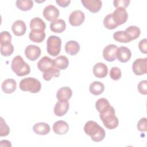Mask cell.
<instances>
[{
	"mask_svg": "<svg viewBox=\"0 0 147 147\" xmlns=\"http://www.w3.org/2000/svg\"><path fill=\"white\" fill-rule=\"evenodd\" d=\"M61 40L56 36H51L47 41V51L52 56H57L61 50Z\"/></svg>",
	"mask_w": 147,
	"mask_h": 147,
	"instance_id": "cell-5",
	"label": "cell"
},
{
	"mask_svg": "<svg viewBox=\"0 0 147 147\" xmlns=\"http://www.w3.org/2000/svg\"><path fill=\"white\" fill-rule=\"evenodd\" d=\"M17 7L22 11L30 10L33 6V1L31 0H17L16 2Z\"/></svg>",
	"mask_w": 147,
	"mask_h": 147,
	"instance_id": "cell-31",
	"label": "cell"
},
{
	"mask_svg": "<svg viewBox=\"0 0 147 147\" xmlns=\"http://www.w3.org/2000/svg\"><path fill=\"white\" fill-rule=\"evenodd\" d=\"M60 71L55 67H52L45 72L42 74L43 79L46 81H49L52 77H59L60 76Z\"/></svg>",
	"mask_w": 147,
	"mask_h": 147,
	"instance_id": "cell-30",
	"label": "cell"
},
{
	"mask_svg": "<svg viewBox=\"0 0 147 147\" xmlns=\"http://www.w3.org/2000/svg\"><path fill=\"white\" fill-rule=\"evenodd\" d=\"M57 5L62 7H66L69 6V3H71L70 0H57L56 1Z\"/></svg>",
	"mask_w": 147,
	"mask_h": 147,
	"instance_id": "cell-42",
	"label": "cell"
},
{
	"mask_svg": "<svg viewBox=\"0 0 147 147\" xmlns=\"http://www.w3.org/2000/svg\"><path fill=\"white\" fill-rule=\"evenodd\" d=\"M29 37L30 40L34 42H41L45 37V33L44 30L34 29L30 32Z\"/></svg>",
	"mask_w": 147,
	"mask_h": 147,
	"instance_id": "cell-23",
	"label": "cell"
},
{
	"mask_svg": "<svg viewBox=\"0 0 147 147\" xmlns=\"http://www.w3.org/2000/svg\"><path fill=\"white\" fill-rule=\"evenodd\" d=\"M105 90L104 84L99 81H94L89 87V90L91 94L94 95H98L101 94Z\"/></svg>",
	"mask_w": 147,
	"mask_h": 147,
	"instance_id": "cell-25",
	"label": "cell"
},
{
	"mask_svg": "<svg viewBox=\"0 0 147 147\" xmlns=\"http://www.w3.org/2000/svg\"><path fill=\"white\" fill-rule=\"evenodd\" d=\"M52 129L56 134L63 135L68 132L69 130V125L65 121L60 120L54 123Z\"/></svg>",
	"mask_w": 147,
	"mask_h": 147,
	"instance_id": "cell-16",
	"label": "cell"
},
{
	"mask_svg": "<svg viewBox=\"0 0 147 147\" xmlns=\"http://www.w3.org/2000/svg\"><path fill=\"white\" fill-rule=\"evenodd\" d=\"M0 146L1 147H3V146L10 147V146H11V142L9 141L6 140H3L1 141V142H0Z\"/></svg>",
	"mask_w": 147,
	"mask_h": 147,
	"instance_id": "cell-43",
	"label": "cell"
},
{
	"mask_svg": "<svg viewBox=\"0 0 147 147\" xmlns=\"http://www.w3.org/2000/svg\"><path fill=\"white\" fill-rule=\"evenodd\" d=\"M33 131L38 135L48 134L51 130L49 125L45 122H38L33 126Z\"/></svg>",
	"mask_w": 147,
	"mask_h": 147,
	"instance_id": "cell-21",
	"label": "cell"
},
{
	"mask_svg": "<svg viewBox=\"0 0 147 147\" xmlns=\"http://www.w3.org/2000/svg\"><path fill=\"white\" fill-rule=\"evenodd\" d=\"M40 48L35 45H29L25 49V55L26 58L31 61H35L41 55Z\"/></svg>",
	"mask_w": 147,
	"mask_h": 147,
	"instance_id": "cell-10",
	"label": "cell"
},
{
	"mask_svg": "<svg viewBox=\"0 0 147 147\" xmlns=\"http://www.w3.org/2000/svg\"><path fill=\"white\" fill-rule=\"evenodd\" d=\"M85 19V16L81 10H75L69 16V22L74 26H78L83 24Z\"/></svg>",
	"mask_w": 147,
	"mask_h": 147,
	"instance_id": "cell-8",
	"label": "cell"
},
{
	"mask_svg": "<svg viewBox=\"0 0 147 147\" xmlns=\"http://www.w3.org/2000/svg\"><path fill=\"white\" fill-rule=\"evenodd\" d=\"M147 58L136 59L132 64V70L134 74L140 76L147 73Z\"/></svg>",
	"mask_w": 147,
	"mask_h": 147,
	"instance_id": "cell-6",
	"label": "cell"
},
{
	"mask_svg": "<svg viewBox=\"0 0 147 147\" xmlns=\"http://www.w3.org/2000/svg\"><path fill=\"white\" fill-rule=\"evenodd\" d=\"M103 25L105 26V27L107 29H110V30H112L116 28H117V26H118V25H117L114 21H113V17H112V13L109 14H107L103 20Z\"/></svg>",
	"mask_w": 147,
	"mask_h": 147,
	"instance_id": "cell-33",
	"label": "cell"
},
{
	"mask_svg": "<svg viewBox=\"0 0 147 147\" xmlns=\"http://www.w3.org/2000/svg\"><path fill=\"white\" fill-rule=\"evenodd\" d=\"M14 52V46L11 44L1 45V54L2 56L6 57L10 56Z\"/></svg>",
	"mask_w": 147,
	"mask_h": 147,
	"instance_id": "cell-34",
	"label": "cell"
},
{
	"mask_svg": "<svg viewBox=\"0 0 147 147\" xmlns=\"http://www.w3.org/2000/svg\"><path fill=\"white\" fill-rule=\"evenodd\" d=\"M147 80H141L138 84L137 88L139 92L142 95H146L147 94Z\"/></svg>",
	"mask_w": 147,
	"mask_h": 147,
	"instance_id": "cell-40",
	"label": "cell"
},
{
	"mask_svg": "<svg viewBox=\"0 0 147 147\" xmlns=\"http://www.w3.org/2000/svg\"><path fill=\"white\" fill-rule=\"evenodd\" d=\"M84 131L86 134L91 137L93 141L96 142L102 141L106 136L103 128L94 121H89L85 123Z\"/></svg>",
	"mask_w": 147,
	"mask_h": 147,
	"instance_id": "cell-1",
	"label": "cell"
},
{
	"mask_svg": "<svg viewBox=\"0 0 147 147\" xmlns=\"http://www.w3.org/2000/svg\"><path fill=\"white\" fill-rule=\"evenodd\" d=\"M80 50V45L79 43L74 40H71L67 41L65 45V52L71 55H76Z\"/></svg>",
	"mask_w": 147,
	"mask_h": 147,
	"instance_id": "cell-22",
	"label": "cell"
},
{
	"mask_svg": "<svg viewBox=\"0 0 147 147\" xmlns=\"http://www.w3.org/2000/svg\"><path fill=\"white\" fill-rule=\"evenodd\" d=\"M11 36L7 31H3L0 34V44L1 45H4L9 43H11Z\"/></svg>",
	"mask_w": 147,
	"mask_h": 147,
	"instance_id": "cell-35",
	"label": "cell"
},
{
	"mask_svg": "<svg viewBox=\"0 0 147 147\" xmlns=\"http://www.w3.org/2000/svg\"><path fill=\"white\" fill-rule=\"evenodd\" d=\"M130 2L129 0H115L113 1V4L116 8L122 7L125 9L129 6Z\"/></svg>",
	"mask_w": 147,
	"mask_h": 147,
	"instance_id": "cell-39",
	"label": "cell"
},
{
	"mask_svg": "<svg viewBox=\"0 0 147 147\" xmlns=\"http://www.w3.org/2000/svg\"><path fill=\"white\" fill-rule=\"evenodd\" d=\"M55 67L53 59L48 56H44L37 63V67L41 72H45L48 68Z\"/></svg>",
	"mask_w": 147,
	"mask_h": 147,
	"instance_id": "cell-20",
	"label": "cell"
},
{
	"mask_svg": "<svg viewBox=\"0 0 147 147\" xmlns=\"http://www.w3.org/2000/svg\"><path fill=\"white\" fill-rule=\"evenodd\" d=\"M11 30L16 36H23L26 30L25 23L22 20H17L11 26Z\"/></svg>",
	"mask_w": 147,
	"mask_h": 147,
	"instance_id": "cell-17",
	"label": "cell"
},
{
	"mask_svg": "<svg viewBox=\"0 0 147 147\" xmlns=\"http://www.w3.org/2000/svg\"><path fill=\"white\" fill-rule=\"evenodd\" d=\"M99 117L103 125L108 129H114L118 126V119L115 116V111L114 107L111 106L108 110L100 114Z\"/></svg>",
	"mask_w": 147,
	"mask_h": 147,
	"instance_id": "cell-3",
	"label": "cell"
},
{
	"mask_svg": "<svg viewBox=\"0 0 147 147\" xmlns=\"http://www.w3.org/2000/svg\"><path fill=\"white\" fill-rule=\"evenodd\" d=\"M138 48L142 53H143L144 54H146L147 53V40H146V38L142 39L139 42Z\"/></svg>",
	"mask_w": 147,
	"mask_h": 147,
	"instance_id": "cell-41",
	"label": "cell"
},
{
	"mask_svg": "<svg viewBox=\"0 0 147 147\" xmlns=\"http://www.w3.org/2000/svg\"><path fill=\"white\" fill-rule=\"evenodd\" d=\"M30 28L31 30L37 29L44 31L46 28V25L45 22L41 18L39 17H35L30 21Z\"/></svg>",
	"mask_w": 147,
	"mask_h": 147,
	"instance_id": "cell-28",
	"label": "cell"
},
{
	"mask_svg": "<svg viewBox=\"0 0 147 147\" xmlns=\"http://www.w3.org/2000/svg\"><path fill=\"white\" fill-rule=\"evenodd\" d=\"M2 91L6 94H11L14 92L17 87V82L13 79L5 80L1 85Z\"/></svg>",
	"mask_w": 147,
	"mask_h": 147,
	"instance_id": "cell-18",
	"label": "cell"
},
{
	"mask_svg": "<svg viewBox=\"0 0 147 147\" xmlns=\"http://www.w3.org/2000/svg\"><path fill=\"white\" fill-rule=\"evenodd\" d=\"M10 133L9 127L6 123V122L4 121L2 117H1V137L7 136Z\"/></svg>",
	"mask_w": 147,
	"mask_h": 147,
	"instance_id": "cell-37",
	"label": "cell"
},
{
	"mask_svg": "<svg viewBox=\"0 0 147 147\" xmlns=\"http://www.w3.org/2000/svg\"><path fill=\"white\" fill-rule=\"evenodd\" d=\"M11 68L12 71L18 76H25L30 72L29 65L19 55L13 58L11 61Z\"/></svg>",
	"mask_w": 147,
	"mask_h": 147,
	"instance_id": "cell-2",
	"label": "cell"
},
{
	"mask_svg": "<svg viewBox=\"0 0 147 147\" xmlns=\"http://www.w3.org/2000/svg\"><path fill=\"white\" fill-rule=\"evenodd\" d=\"M111 105L109 100L106 98H100L95 103V107L100 113H103L109 109Z\"/></svg>",
	"mask_w": 147,
	"mask_h": 147,
	"instance_id": "cell-26",
	"label": "cell"
},
{
	"mask_svg": "<svg viewBox=\"0 0 147 147\" xmlns=\"http://www.w3.org/2000/svg\"><path fill=\"white\" fill-rule=\"evenodd\" d=\"M72 95V90L68 87H63L58 90L56 93V98L58 100H68Z\"/></svg>",
	"mask_w": 147,
	"mask_h": 147,
	"instance_id": "cell-24",
	"label": "cell"
},
{
	"mask_svg": "<svg viewBox=\"0 0 147 147\" xmlns=\"http://www.w3.org/2000/svg\"><path fill=\"white\" fill-rule=\"evenodd\" d=\"M65 22L62 19H56L52 21L50 24V29L51 31L56 33H62L65 30Z\"/></svg>",
	"mask_w": 147,
	"mask_h": 147,
	"instance_id": "cell-19",
	"label": "cell"
},
{
	"mask_svg": "<svg viewBox=\"0 0 147 147\" xmlns=\"http://www.w3.org/2000/svg\"><path fill=\"white\" fill-rule=\"evenodd\" d=\"M81 2L84 7L93 13L98 12L102 5V1L99 0H82Z\"/></svg>",
	"mask_w": 147,
	"mask_h": 147,
	"instance_id": "cell-13",
	"label": "cell"
},
{
	"mask_svg": "<svg viewBox=\"0 0 147 147\" xmlns=\"http://www.w3.org/2000/svg\"><path fill=\"white\" fill-rule=\"evenodd\" d=\"M20 89L23 91H30L32 93H37L41 88L40 82L32 77L26 78L22 79L19 84Z\"/></svg>",
	"mask_w": 147,
	"mask_h": 147,
	"instance_id": "cell-4",
	"label": "cell"
},
{
	"mask_svg": "<svg viewBox=\"0 0 147 147\" xmlns=\"http://www.w3.org/2000/svg\"><path fill=\"white\" fill-rule=\"evenodd\" d=\"M54 66L61 70L66 69L69 64V60L65 56H60L53 59Z\"/></svg>",
	"mask_w": 147,
	"mask_h": 147,
	"instance_id": "cell-27",
	"label": "cell"
},
{
	"mask_svg": "<svg viewBox=\"0 0 147 147\" xmlns=\"http://www.w3.org/2000/svg\"><path fill=\"white\" fill-rule=\"evenodd\" d=\"M112 17L117 25H121L127 21L128 18L127 12L124 8H117L112 13Z\"/></svg>",
	"mask_w": 147,
	"mask_h": 147,
	"instance_id": "cell-7",
	"label": "cell"
},
{
	"mask_svg": "<svg viewBox=\"0 0 147 147\" xmlns=\"http://www.w3.org/2000/svg\"><path fill=\"white\" fill-rule=\"evenodd\" d=\"M43 16L48 21H53L59 16V9L52 5L47 6L43 10Z\"/></svg>",
	"mask_w": 147,
	"mask_h": 147,
	"instance_id": "cell-9",
	"label": "cell"
},
{
	"mask_svg": "<svg viewBox=\"0 0 147 147\" xmlns=\"http://www.w3.org/2000/svg\"><path fill=\"white\" fill-rule=\"evenodd\" d=\"M118 47L114 44H109L106 46L103 50V57L107 61H114L116 59V52Z\"/></svg>",
	"mask_w": 147,
	"mask_h": 147,
	"instance_id": "cell-11",
	"label": "cell"
},
{
	"mask_svg": "<svg viewBox=\"0 0 147 147\" xmlns=\"http://www.w3.org/2000/svg\"><path fill=\"white\" fill-rule=\"evenodd\" d=\"M131 56V51L126 47H120L118 48L116 52V57L121 63L128 61Z\"/></svg>",
	"mask_w": 147,
	"mask_h": 147,
	"instance_id": "cell-14",
	"label": "cell"
},
{
	"mask_svg": "<svg viewBox=\"0 0 147 147\" xmlns=\"http://www.w3.org/2000/svg\"><path fill=\"white\" fill-rule=\"evenodd\" d=\"M121 71L117 67H113L111 68L110 71V76L111 79L114 80H118L121 78Z\"/></svg>",
	"mask_w": 147,
	"mask_h": 147,
	"instance_id": "cell-36",
	"label": "cell"
},
{
	"mask_svg": "<svg viewBox=\"0 0 147 147\" xmlns=\"http://www.w3.org/2000/svg\"><path fill=\"white\" fill-rule=\"evenodd\" d=\"M129 39L132 41L137 38L141 33L140 29L136 26H130L125 30Z\"/></svg>",
	"mask_w": 147,
	"mask_h": 147,
	"instance_id": "cell-29",
	"label": "cell"
},
{
	"mask_svg": "<svg viewBox=\"0 0 147 147\" xmlns=\"http://www.w3.org/2000/svg\"><path fill=\"white\" fill-rule=\"evenodd\" d=\"M113 38L119 42H129L131 40L129 39L125 31H117L113 34Z\"/></svg>",
	"mask_w": 147,
	"mask_h": 147,
	"instance_id": "cell-32",
	"label": "cell"
},
{
	"mask_svg": "<svg viewBox=\"0 0 147 147\" xmlns=\"http://www.w3.org/2000/svg\"><path fill=\"white\" fill-rule=\"evenodd\" d=\"M69 107V104L68 100H59L54 106V114L57 117H62L68 112Z\"/></svg>",
	"mask_w": 147,
	"mask_h": 147,
	"instance_id": "cell-12",
	"label": "cell"
},
{
	"mask_svg": "<svg viewBox=\"0 0 147 147\" xmlns=\"http://www.w3.org/2000/svg\"><path fill=\"white\" fill-rule=\"evenodd\" d=\"M137 129L140 131H147V119L145 117L142 118L137 123Z\"/></svg>",
	"mask_w": 147,
	"mask_h": 147,
	"instance_id": "cell-38",
	"label": "cell"
},
{
	"mask_svg": "<svg viewBox=\"0 0 147 147\" xmlns=\"http://www.w3.org/2000/svg\"><path fill=\"white\" fill-rule=\"evenodd\" d=\"M92 72L94 76L96 78H104L107 75L108 68L103 63H97L94 65Z\"/></svg>",
	"mask_w": 147,
	"mask_h": 147,
	"instance_id": "cell-15",
	"label": "cell"
}]
</instances>
